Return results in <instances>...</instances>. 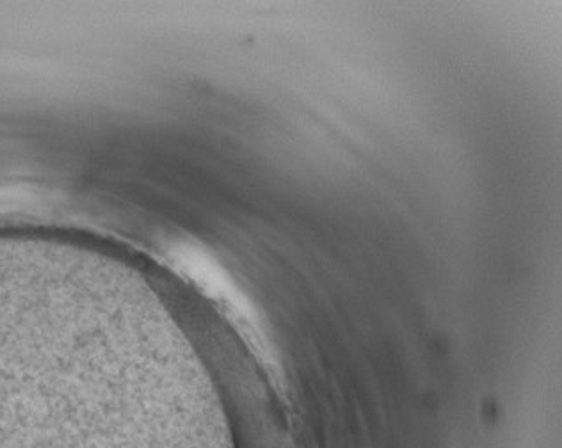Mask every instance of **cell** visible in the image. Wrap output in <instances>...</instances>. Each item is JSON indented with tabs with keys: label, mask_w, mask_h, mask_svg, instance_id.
<instances>
[{
	"label": "cell",
	"mask_w": 562,
	"mask_h": 448,
	"mask_svg": "<svg viewBox=\"0 0 562 448\" xmlns=\"http://www.w3.org/2000/svg\"><path fill=\"white\" fill-rule=\"evenodd\" d=\"M175 266L179 267L189 280L194 281L209 298L214 299L228 315L243 326L244 332L251 333L257 344L262 346L263 336L258 329V318L255 310L249 304L248 298L235 287L231 276L217 264L209 253L202 251L196 246L182 244L171 251Z\"/></svg>",
	"instance_id": "cell-1"
}]
</instances>
